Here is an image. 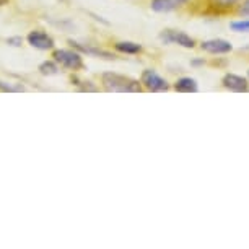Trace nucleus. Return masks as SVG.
<instances>
[{
  "label": "nucleus",
  "instance_id": "obj_1",
  "mask_svg": "<svg viewBox=\"0 0 249 249\" xmlns=\"http://www.w3.org/2000/svg\"><path fill=\"white\" fill-rule=\"evenodd\" d=\"M101 83L106 91L111 93H140L143 90L142 83L135 78L125 77V75L106 72L101 75Z\"/></svg>",
  "mask_w": 249,
  "mask_h": 249
},
{
  "label": "nucleus",
  "instance_id": "obj_2",
  "mask_svg": "<svg viewBox=\"0 0 249 249\" xmlns=\"http://www.w3.org/2000/svg\"><path fill=\"white\" fill-rule=\"evenodd\" d=\"M140 83H142L143 90L150 93H166L170 90V83L166 78H163L161 75H158L153 69L143 70L140 75Z\"/></svg>",
  "mask_w": 249,
  "mask_h": 249
},
{
  "label": "nucleus",
  "instance_id": "obj_3",
  "mask_svg": "<svg viewBox=\"0 0 249 249\" xmlns=\"http://www.w3.org/2000/svg\"><path fill=\"white\" fill-rule=\"evenodd\" d=\"M54 60L60 64L62 67L69 70H80L83 69V57L80 54V51L72 49H55L53 54Z\"/></svg>",
  "mask_w": 249,
  "mask_h": 249
},
{
  "label": "nucleus",
  "instance_id": "obj_4",
  "mask_svg": "<svg viewBox=\"0 0 249 249\" xmlns=\"http://www.w3.org/2000/svg\"><path fill=\"white\" fill-rule=\"evenodd\" d=\"M160 41L163 44H178L181 48L186 49H192L196 48V39L191 37L189 35L182 31H176V30H164L160 33Z\"/></svg>",
  "mask_w": 249,
  "mask_h": 249
},
{
  "label": "nucleus",
  "instance_id": "obj_5",
  "mask_svg": "<svg viewBox=\"0 0 249 249\" xmlns=\"http://www.w3.org/2000/svg\"><path fill=\"white\" fill-rule=\"evenodd\" d=\"M222 87L225 90L233 93H248L249 91V78L241 77L236 73H225L222 78Z\"/></svg>",
  "mask_w": 249,
  "mask_h": 249
},
{
  "label": "nucleus",
  "instance_id": "obj_6",
  "mask_svg": "<svg viewBox=\"0 0 249 249\" xmlns=\"http://www.w3.org/2000/svg\"><path fill=\"white\" fill-rule=\"evenodd\" d=\"M200 49L209 54H230L233 51V44L222 37H213L200 43Z\"/></svg>",
  "mask_w": 249,
  "mask_h": 249
},
{
  "label": "nucleus",
  "instance_id": "obj_7",
  "mask_svg": "<svg viewBox=\"0 0 249 249\" xmlns=\"http://www.w3.org/2000/svg\"><path fill=\"white\" fill-rule=\"evenodd\" d=\"M28 43H30L33 48L39 49V51H49L54 48V39L51 37L48 33L44 31H39V30H35L28 35Z\"/></svg>",
  "mask_w": 249,
  "mask_h": 249
},
{
  "label": "nucleus",
  "instance_id": "obj_8",
  "mask_svg": "<svg viewBox=\"0 0 249 249\" xmlns=\"http://www.w3.org/2000/svg\"><path fill=\"white\" fill-rule=\"evenodd\" d=\"M69 43L72 44L77 51H80V53L88 54V55H93V57H101V59H107V60L116 59V55H114V54L107 53V51H103V49H100V48H93V46H85V44H82V43H77V41H69Z\"/></svg>",
  "mask_w": 249,
  "mask_h": 249
},
{
  "label": "nucleus",
  "instance_id": "obj_9",
  "mask_svg": "<svg viewBox=\"0 0 249 249\" xmlns=\"http://www.w3.org/2000/svg\"><path fill=\"white\" fill-rule=\"evenodd\" d=\"M173 88H175L178 93H196L197 90H199V83H197L196 78L181 77L175 82Z\"/></svg>",
  "mask_w": 249,
  "mask_h": 249
},
{
  "label": "nucleus",
  "instance_id": "obj_10",
  "mask_svg": "<svg viewBox=\"0 0 249 249\" xmlns=\"http://www.w3.org/2000/svg\"><path fill=\"white\" fill-rule=\"evenodd\" d=\"M150 8L157 13H170L175 12L176 8H179V5L175 0H152L150 2Z\"/></svg>",
  "mask_w": 249,
  "mask_h": 249
},
{
  "label": "nucleus",
  "instance_id": "obj_11",
  "mask_svg": "<svg viewBox=\"0 0 249 249\" xmlns=\"http://www.w3.org/2000/svg\"><path fill=\"white\" fill-rule=\"evenodd\" d=\"M114 49L119 51L122 54H140L142 53V44L139 43H132V41H119V43L114 44Z\"/></svg>",
  "mask_w": 249,
  "mask_h": 249
},
{
  "label": "nucleus",
  "instance_id": "obj_12",
  "mask_svg": "<svg viewBox=\"0 0 249 249\" xmlns=\"http://www.w3.org/2000/svg\"><path fill=\"white\" fill-rule=\"evenodd\" d=\"M243 0H207V5L213 10H220V12H227L231 10V8L238 7Z\"/></svg>",
  "mask_w": 249,
  "mask_h": 249
},
{
  "label": "nucleus",
  "instance_id": "obj_13",
  "mask_svg": "<svg viewBox=\"0 0 249 249\" xmlns=\"http://www.w3.org/2000/svg\"><path fill=\"white\" fill-rule=\"evenodd\" d=\"M59 65L55 60H46L39 65V72L43 75H57L59 73Z\"/></svg>",
  "mask_w": 249,
  "mask_h": 249
},
{
  "label": "nucleus",
  "instance_id": "obj_14",
  "mask_svg": "<svg viewBox=\"0 0 249 249\" xmlns=\"http://www.w3.org/2000/svg\"><path fill=\"white\" fill-rule=\"evenodd\" d=\"M230 30L234 33H249V18L231 21L230 23Z\"/></svg>",
  "mask_w": 249,
  "mask_h": 249
},
{
  "label": "nucleus",
  "instance_id": "obj_15",
  "mask_svg": "<svg viewBox=\"0 0 249 249\" xmlns=\"http://www.w3.org/2000/svg\"><path fill=\"white\" fill-rule=\"evenodd\" d=\"M236 13L239 17L249 18V0H243L241 3L236 7Z\"/></svg>",
  "mask_w": 249,
  "mask_h": 249
},
{
  "label": "nucleus",
  "instance_id": "obj_16",
  "mask_svg": "<svg viewBox=\"0 0 249 249\" xmlns=\"http://www.w3.org/2000/svg\"><path fill=\"white\" fill-rule=\"evenodd\" d=\"M21 43H23V39L20 36H13V37H8V39H7V44L13 46V48H20Z\"/></svg>",
  "mask_w": 249,
  "mask_h": 249
},
{
  "label": "nucleus",
  "instance_id": "obj_17",
  "mask_svg": "<svg viewBox=\"0 0 249 249\" xmlns=\"http://www.w3.org/2000/svg\"><path fill=\"white\" fill-rule=\"evenodd\" d=\"M205 64V60L204 59H196V60H192L191 65H204Z\"/></svg>",
  "mask_w": 249,
  "mask_h": 249
},
{
  "label": "nucleus",
  "instance_id": "obj_18",
  "mask_svg": "<svg viewBox=\"0 0 249 249\" xmlns=\"http://www.w3.org/2000/svg\"><path fill=\"white\" fill-rule=\"evenodd\" d=\"M175 2L178 3V5L179 7H182V5H187V3L191 2V0H175Z\"/></svg>",
  "mask_w": 249,
  "mask_h": 249
},
{
  "label": "nucleus",
  "instance_id": "obj_19",
  "mask_svg": "<svg viewBox=\"0 0 249 249\" xmlns=\"http://www.w3.org/2000/svg\"><path fill=\"white\" fill-rule=\"evenodd\" d=\"M7 2H8V0H0V5H5Z\"/></svg>",
  "mask_w": 249,
  "mask_h": 249
},
{
  "label": "nucleus",
  "instance_id": "obj_20",
  "mask_svg": "<svg viewBox=\"0 0 249 249\" xmlns=\"http://www.w3.org/2000/svg\"><path fill=\"white\" fill-rule=\"evenodd\" d=\"M248 78H249V70H248Z\"/></svg>",
  "mask_w": 249,
  "mask_h": 249
}]
</instances>
